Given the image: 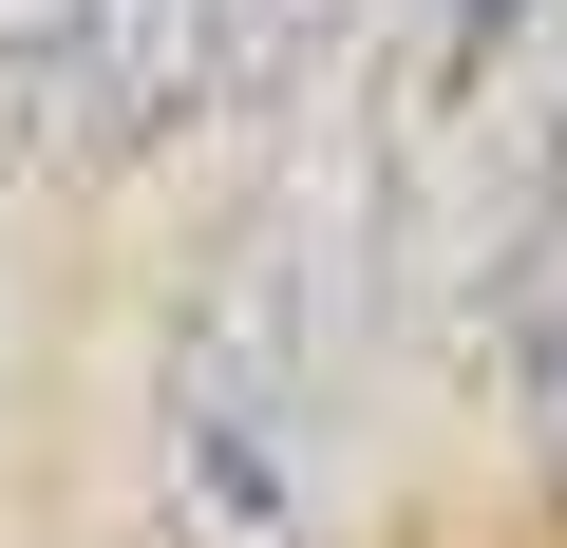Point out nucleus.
Wrapping results in <instances>:
<instances>
[{
    "label": "nucleus",
    "mask_w": 567,
    "mask_h": 548,
    "mask_svg": "<svg viewBox=\"0 0 567 548\" xmlns=\"http://www.w3.org/2000/svg\"><path fill=\"white\" fill-rule=\"evenodd\" d=\"M341 265H322V189H265L227 227V265L152 341V529L171 548H341Z\"/></svg>",
    "instance_id": "nucleus-1"
},
{
    "label": "nucleus",
    "mask_w": 567,
    "mask_h": 548,
    "mask_svg": "<svg viewBox=\"0 0 567 548\" xmlns=\"http://www.w3.org/2000/svg\"><path fill=\"white\" fill-rule=\"evenodd\" d=\"M246 20H265V0H76V133L95 152H133V133H171L227 58H246Z\"/></svg>",
    "instance_id": "nucleus-2"
}]
</instances>
